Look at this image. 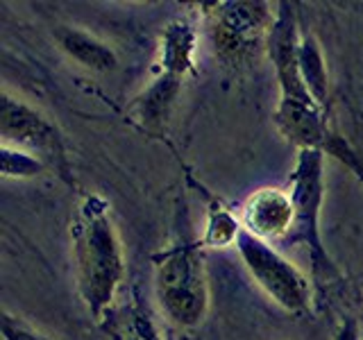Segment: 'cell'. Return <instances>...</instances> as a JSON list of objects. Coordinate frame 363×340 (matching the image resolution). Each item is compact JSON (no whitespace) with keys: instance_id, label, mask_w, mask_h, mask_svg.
Instances as JSON below:
<instances>
[{"instance_id":"obj_1","label":"cell","mask_w":363,"mask_h":340,"mask_svg":"<svg viewBox=\"0 0 363 340\" xmlns=\"http://www.w3.org/2000/svg\"><path fill=\"white\" fill-rule=\"evenodd\" d=\"M73 268L77 293L96 322H102L116 306L125 281L123 243L111 220L109 202L91 193L77 204L71 222Z\"/></svg>"},{"instance_id":"obj_2","label":"cell","mask_w":363,"mask_h":340,"mask_svg":"<svg viewBox=\"0 0 363 340\" xmlns=\"http://www.w3.org/2000/svg\"><path fill=\"white\" fill-rule=\"evenodd\" d=\"M277 7L279 9L275 14L266 48L279 82V102L275 113H272V120H275L284 139L293 143L298 150L318 147L325 152L334 134L327 125V109L311 96L300 73L298 48L302 32L298 28L295 7L291 3H279Z\"/></svg>"},{"instance_id":"obj_3","label":"cell","mask_w":363,"mask_h":340,"mask_svg":"<svg viewBox=\"0 0 363 340\" xmlns=\"http://www.w3.org/2000/svg\"><path fill=\"white\" fill-rule=\"evenodd\" d=\"M155 295L162 313L179 329L198 327L209 311V283L202 245L175 243L152 256Z\"/></svg>"},{"instance_id":"obj_4","label":"cell","mask_w":363,"mask_h":340,"mask_svg":"<svg viewBox=\"0 0 363 340\" xmlns=\"http://www.w3.org/2000/svg\"><path fill=\"white\" fill-rule=\"evenodd\" d=\"M291 198L295 207V220L289 236L284 238L286 245H304L311 259L313 279L318 283H332L340 277V272L332 256L327 254L320 238V213L325 200V152L318 147L298 150L295 168L291 173Z\"/></svg>"},{"instance_id":"obj_5","label":"cell","mask_w":363,"mask_h":340,"mask_svg":"<svg viewBox=\"0 0 363 340\" xmlns=\"http://www.w3.org/2000/svg\"><path fill=\"white\" fill-rule=\"evenodd\" d=\"M275 14L277 11H272L268 3H216L209 9V32L216 55L230 66L250 62L261 48H268Z\"/></svg>"},{"instance_id":"obj_6","label":"cell","mask_w":363,"mask_h":340,"mask_svg":"<svg viewBox=\"0 0 363 340\" xmlns=\"http://www.w3.org/2000/svg\"><path fill=\"white\" fill-rule=\"evenodd\" d=\"M250 277L268 298L289 313H302L311 302V281L304 272L281 256L270 243L243 232L236 243Z\"/></svg>"},{"instance_id":"obj_7","label":"cell","mask_w":363,"mask_h":340,"mask_svg":"<svg viewBox=\"0 0 363 340\" xmlns=\"http://www.w3.org/2000/svg\"><path fill=\"white\" fill-rule=\"evenodd\" d=\"M0 136H3V145L37 157L45 168L55 170L62 177L68 175L66 145L57 125L28 102L9 96L7 91L0 100Z\"/></svg>"},{"instance_id":"obj_8","label":"cell","mask_w":363,"mask_h":340,"mask_svg":"<svg viewBox=\"0 0 363 340\" xmlns=\"http://www.w3.org/2000/svg\"><path fill=\"white\" fill-rule=\"evenodd\" d=\"M295 220V207L289 191L259 188L243 202L241 225L243 232L264 243L284 241Z\"/></svg>"},{"instance_id":"obj_9","label":"cell","mask_w":363,"mask_h":340,"mask_svg":"<svg viewBox=\"0 0 363 340\" xmlns=\"http://www.w3.org/2000/svg\"><path fill=\"white\" fill-rule=\"evenodd\" d=\"M182 84L184 79L170 73H159L155 77L150 86L143 89L139 96L132 100V105L128 109V116L134 125L147 134L162 136L166 132V125L170 120L175 102L182 94Z\"/></svg>"},{"instance_id":"obj_10","label":"cell","mask_w":363,"mask_h":340,"mask_svg":"<svg viewBox=\"0 0 363 340\" xmlns=\"http://www.w3.org/2000/svg\"><path fill=\"white\" fill-rule=\"evenodd\" d=\"M100 329L107 340H164L162 329L139 295H134L128 304L113 306L100 322Z\"/></svg>"},{"instance_id":"obj_11","label":"cell","mask_w":363,"mask_h":340,"mask_svg":"<svg viewBox=\"0 0 363 340\" xmlns=\"http://www.w3.org/2000/svg\"><path fill=\"white\" fill-rule=\"evenodd\" d=\"M55 41L60 43V48L71 57V60L82 64L89 71L107 73L118 66L116 50L86 30L60 26L55 30Z\"/></svg>"},{"instance_id":"obj_12","label":"cell","mask_w":363,"mask_h":340,"mask_svg":"<svg viewBox=\"0 0 363 340\" xmlns=\"http://www.w3.org/2000/svg\"><path fill=\"white\" fill-rule=\"evenodd\" d=\"M198 32L189 21H173L168 23L162 39V73H170L184 79L193 73V52H196Z\"/></svg>"},{"instance_id":"obj_13","label":"cell","mask_w":363,"mask_h":340,"mask_svg":"<svg viewBox=\"0 0 363 340\" xmlns=\"http://www.w3.org/2000/svg\"><path fill=\"white\" fill-rule=\"evenodd\" d=\"M298 62H300V73L306 86H309L311 96L327 109V66H325L320 43L309 32H302L300 37Z\"/></svg>"},{"instance_id":"obj_14","label":"cell","mask_w":363,"mask_h":340,"mask_svg":"<svg viewBox=\"0 0 363 340\" xmlns=\"http://www.w3.org/2000/svg\"><path fill=\"white\" fill-rule=\"evenodd\" d=\"M243 234V225L241 218L225 207L223 202L213 200L209 207L207 215V227H204V234L200 238L202 247H216V249H225V247H236L238 236Z\"/></svg>"},{"instance_id":"obj_15","label":"cell","mask_w":363,"mask_h":340,"mask_svg":"<svg viewBox=\"0 0 363 340\" xmlns=\"http://www.w3.org/2000/svg\"><path fill=\"white\" fill-rule=\"evenodd\" d=\"M45 166L39 162L37 157H32L28 152H21L16 147L3 145V175L14 177V179H26L43 173Z\"/></svg>"},{"instance_id":"obj_16","label":"cell","mask_w":363,"mask_h":340,"mask_svg":"<svg viewBox=\"0 0 363 340\" xmlns=\"http://www.w3.org/2000/svg\"><path fill=\"white\" fill-rule=\"evenodd\" d=\"M3 338L5 340H50L48 336H43L41 332H37L32 324H28L26 320H21L16 315H3Z\"/></svg>"},{"instance_id":"obj_17","label":"cell","mask_w":363,"mask_h":340,"mask_svg":"<svg viewBox=\"0 0 363 340\" xmlns=\"http://www.w3.org/2000/svg\"><path fill=\"white\" fill-rule=\"evenodd\" d=\"M334 340H363L361 336V322L357 320H343L336 329Z\"/></svg>"},{"instance_id":"obj_18","label":"cell","mask_w":363,"mask_h":340,"mask_svg":"<svg viewBox=\"0 0 363 340\" xmlns=\"http://www.w3.org/2000/svg\"><path fill=\"white\" fill-rule=\"evenodd\" d=\"M361 336H363V324H361Z\"/></svg>"}]
</instances>
